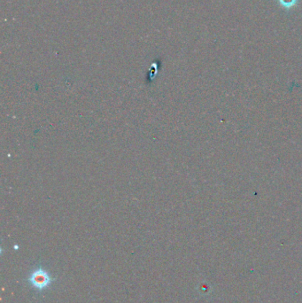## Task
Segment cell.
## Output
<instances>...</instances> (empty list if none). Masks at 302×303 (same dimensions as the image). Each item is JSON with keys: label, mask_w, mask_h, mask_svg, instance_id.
I'll return each instance as SVG.
<instances>
[{"label": "cell", "mask_w": 302, "mask_h": 303, "mask_svg": "<svg viewBox=\"0 0 302 303\" xmlns=\"http://www.w3.org/2000/svg\"><path fill=\"white\" fill-rule=\"evenodd\" d=\"M28 281L34 288L38 289V291H42L51 285L53 279L46 270L39 268L31 273Z\"/></svg>", "instance_id": "cell-1"}]
</instances>
